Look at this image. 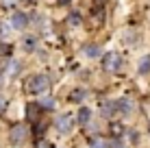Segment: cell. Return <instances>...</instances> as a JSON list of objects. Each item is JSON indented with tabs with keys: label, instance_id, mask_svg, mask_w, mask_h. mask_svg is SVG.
Segmentation results:
<instances>
[{
	"label": "cell",
	"instance_id": "6da1fadb",
	"mask_svg": "<svg viewBox=\"0 0 150 148\" xmlns=\"http://www.w3.org/2000/svg\"><path fill=\"white\" fill-rule=\"evenodd\" d=\"M48 87H50V81H48L46 74L30 76V81H28V91H30V94H44Z\"/></svg>",
	"mask_w": 150,
	"mask_h": 148
},
{
	"label": "cell",
	"instance_id": "7a4b0ae2",
	"mask_svg": "<svg viewBox=\"0 0 150 148\" xmlns=\"http://www.w3.org/2000/svg\"><path fill=\"white\" fill-rule=\"evenodd\" d=\"M122 68V57L120 52H107L102 57V70L105 72H117Z\"/></svg>",
	"mask_w": 150,
	"mask_h": 148
},
{
	"label": "cell",
	"instance_id": "3957f363",
	"mask_svg": "<svg viewBox=\"0 0 150 148\" xmlns=\"http://www.w3.org/2000/svg\"><path fill=\"white\" fill-rule=\"evenodd\" d=\"M54 129L59 131V133H63V135L72 133V129H74V118H72L70 113H63V115H59V118L54 120Z\"/></svg>",
	"mask_w": 150,
	"mask_h": 148
},
{
	"label": "cell",
	"instance_id": "277c9868",
	"mask_svg": "<svg viewBox=\"0 0 150 148\" xmlns=\"http://www.w3.org/2000/svg\"><path fill=\"white\" fill-rule=\"evenodd\" d=\"M26 133H28L26 126H24V124H18V126H13V129H11V135H9V140H11L13 144H22V142L26 140Z\"/></svg>",
	"mask_w": 150,
	"mask_h": 148
},
{
	"label": "cell",
	"instance_id": "5b68a950",
	"mask_svg": "<svg viewBox=\"0 0 150 148\" xmlns=\"http://www.w3.org/2000/svg\"><path fill=\"white\" fill-rule=\"evenodd\" d=\"M26 24H28V18L24 11H15L11 15V28H24Z\"/></svg>",
	"mask_w": 150,
	"mask_h": 148
},
{
	"label": "cell",
	"instance_id": "8992f818",
	"mask_svg": "<svg viewBox=\"0 0 150 148\" xmlns=\"http://www.w3.org/2000/svg\"><path fill=\"white\" fill-rule=\"evenodd\" d=\"M83 55H85V57H89V59H96V57H100V48H98V46H85V48H83Z\"/></svg>",
	"mask_w": 150,
	"mask_h": 148
},
{
	"label": "cell",
	"instance_id": "52a82bcc",
	"mask_svg": "<svg viewBox=\"0 0 150 148\" xmlns=\"http://www.w3.org/2000/svg\"><path fill=\"white\" fill-rule=\"evenodd\" d=\"M137 70H139V74H148V72H150V55H146V57L139 59Z\"/></svg>",
	"mask_w": 150,
	"mask_h": 148
},
{
	"label": "cell",
	"instance_id": "ba28073f",
	"mask_svg": "<svg viewBox=\"0 0 150 148\" xmlns=\"http://www.w3.org/2000/svg\"><path fill=\"white\" fill-rule=\"evenodd\" d=\"M85 96H87V91L81 89V87L70 91V100H74V103H83V100H85Z\"/></svg>",
	"mask_w": 150,
	"mask_h": 148
},
{
	"label": "cell",
	"instance_id": "9c48e42d",
	"mask_svg": "<svg viewBox=\"0 0 150 148\" xmlns=\"http://www.w3.org/2000/svg\"><path fill=\"white\" fill-rule=\"evenodd\" d=\"M115 109H120L122 113H131V111H133V103H131L128 98H122L120 103L115 105Z\"/></svg>",
	"mask_w": 150,
	"mask_h": 148
},
{
	"label": "cell",
	"instance_id": "30bf717a",
	"mask_svg": "<svg viewBox=\"0 0 150 148\" xmlns=\"http://www.w3.org/2000/svg\"><path fill=\"white\" fill-rule=\"evenodd\" d=\"M89 118H91V111L87 109V107H81V111H79V122H81V124H87Z\"/></svg>",
	"mask_w": 150,
	"mask_h": 148
},
{
	"label": "cell",
	"instance_id": "8fae6325",
	"mask_svg": "<svg viewBox=\"0 0 150 148\" xmlns=\"http://www.w3.org/2000/svg\"><path fill=\"white\" fill-rule=\"evenodd\" d=\"M113 113H115V103H102V115L109 118Z\"/></svg>",
	"mask_w": 150,
	"mask_h": 148
},
{
	"label": "cell",
	"instance_id": "7c38bea8",
	"mask_svg": "<svg viewBox=\"0 0 150 148\" xmlns=\"http://www.w3.org/2000/svg\"><path fill=\"white\" fill-rule=\"evenodd\" d=\"M35 46H37V39L35 37H26L24 39V50H26V52H33Z\"/></svg>",
	"mask_w": 150,
	"mask_h": 148
},
{
	"label": "cell",
	"instance_id": "4fadbf2b",
	"mask_svg": "<svg viewBox=\"0 0 150 148\" xmlns=\"http://www.w3.org/2000/svg\"><path fill=\"white\" fill-rule=\"evenodd\" d=\"M68 22H70V26H81V15L79 13H70V18H68Z\"/></svg>",
	"mask_w": 150,
	"mask_h": 148
},
{
	"label": "cell",
	"instance_id": "5bb4252c",
	"mask_svg": "<svg viewBox=\"0 0 150 148\" xmlns=\"http://www.w3.org/2000/svg\"><path fill=\"white\" fill-rule=\"evenodd\" d=\"M20 72V63L18 61H11V63H9V74H18Z\"/></svg>",
	"mask_w": 150,
	"mask_h": 148
},
{
	"label": "cell",
	"instance_id": "9a60e30c",
	"mask_svg": "<svg viewBox=\"0 0 150 148\" xmlns=\"http://www.w3.org/2000/svg\"><path fill=\"white\" fill-rule=\"evenodd\" d=\"M111 133L115 135V137L122 135V124H111Z\"/></svg>",
	"mask_w": 150,
	"mask_h": 148
},
{
	"label": "cell",
	"instance_id": "2e32d148",
	"mask_svg": "<svg viewBox=\"0 0 150 148\" xmlns=\"http://www.w3.org/2000/svg\"><path fill=\"white\" fill-rule=\"evenodd\" d=\"M89 148H107V144L102 140H96V142H91V146Z\"/></svg>",
	"mask_w": 150,
	"mask_h": 148
},
{
	"label": "cell",
	"instance_id": "e0dca14e",
	"mask_svg": "<svg viewBox=\"0 0 150 148\" xmlns=\"http://www.w3.org/2000/svg\"><path fill=\"white\" fill-rule=\"evenodd\" d=\"M41 105L46 107V109H52L54 107V100H50V98H46V100H41Z\"/></svg>",
	"mask_w": 150,
	"mask_h": 148
},
{
	"label": "cell",
	"instance_id": "ac0fdd59",
	"mask_svg": "<svg viewBox=\"0 0 150 148\" xmlns=\"http://www.w3.org/2000/svg\"><path fill=\"white\" fill-rule=\"evenodd\" d=\"M109 146H111V148H124L120 140H111V142H109Z\"/></svg>",
	"mask_w": 150,
	"mask_h": 148
},
{
	"label": "cell",
	"instance_id": "d6986e66",
	"mask_svg": "<svg viewBox=\"0 0 150 148\" xmlns=\"http://www.w3.org/2000/svg\"><path fill=\"white\" fill-rule=\"evenodd\" d=\"M9 30H11V26H9V24H0V35H7Z\"/></svg>",
	"mask_w": 150,
	"mask_h": 148
},
{
	"label": "cell",
	"instance_id": "ffe728a7",
	"mask_svg": "<svg viewBox=\"0 0 150 148\" xmlns=\"http://www.w3.org/2000/svg\"><path fill=\"white\" fill-rule=\"evenodd\" d=\"M35 148H50V144H48V142H44V140H39L37 144H35Z\"/></svg>",
	"mask_w": 150,
	"mask_h": 148
},
{
	"label": "cell",
	"instance_id": "44dd1931",
	"mask_svg": "<svg viewBox=\"0 0 150 148\" xmlns=\"http://www.w3.org/2000/svg\"><path fill=\"white\" fill-rule=\"evenodd\" d=\"M65 2H70V0H59V4H65Z\"/></svg>",
	"mask_w": 150,
	"mask_h": 148
},
{
	"label": "cell",
	"instance_id": "7402d4cb",
	"mask_svg": "<svg viewBox=\"0 0 150 148\" xmlns=\"http://www.w3.org/2000/svg\"><path fill=\"white\" fill-rule=\"evenodd\" d=\"M0 107H4V100H0Z\"/></svg>",
	"mask_w": 150,
	"mask_h": 148
},
{
	"label": "cell",
	"instance_id": "603a6c76",
	"mask_svg": "<svg viewBox=\"0 0 150 148\" xmlns=\"http://www.w3.org/2000/svg\"><path fill=\"white\" fill-rule=\"evenodd\" d=\"M26 2H33V0H26Z\"/></svg>",
	"mask_w": 150,
	"mask_h": 148
}]
</instances>
